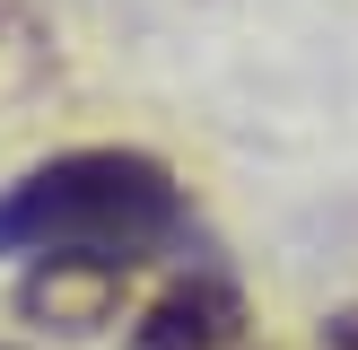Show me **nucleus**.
<instances>
[{"label":"nucleus","mask_w":358,"mask_h":350,"mask_svg":"<svg viewBox=\"0 0 358 350\" xmlns=\"http://www.w3.org/2000/svg\"><path fill=\"white\" fill-rule=\"evenodd\" d=\"M175 237H184V192L140 149H70L0 192V254L27 262L131 272V262L166 254Z\"/></svg>","instance_id":"1"},{"label":"nucleus","mask_w":358,"mask_h":350,"mask_svg":"<svg viewBox=\"0 0 358 350\" xmlns=\"http://www.w3.org/2000/svg\"><path fill=\"white\" fill-rule=\"evenodd\" d=\"M332 350H358V315H332Z\"/></svg>","instance_id":"3"},{"label":"nucleus","mask_w":358,"mask_h":350,"mask_svg":"<svg viewBox=\"0 0 358 350\" xmlns=\"http://www.w3.org/2000/svg\"><path fill=\"white\" fill-rule=\"evenodd\" d=\"M236 324H245V307L227 280H184V289H166L149 307L131 350H219V342H236Z\"/></svg>","instance_id":"2"}]
</instances>
